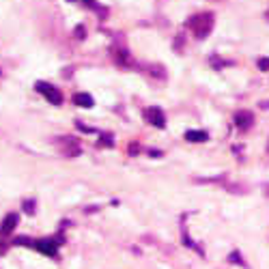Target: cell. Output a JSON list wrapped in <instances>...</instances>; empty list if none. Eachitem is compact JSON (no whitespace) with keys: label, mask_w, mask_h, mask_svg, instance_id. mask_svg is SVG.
I'll return each instance as SVG.
<instances>
[{"label":"cell","mask_w":269,"mask_h":269,"mask_svg":"<svg viewBox=\"0 0 269 269\" xmlns=\"http://www.w3.org/2000/svg\"><path fill=\"white\" fill-rule=\"evenodd\" d=\"M213 24H215V17L211 11H202V13H196L188 20V28H192L194 37L196 39H207L213 31Z\"/></svg>","instance_id":"1"},{"label":"cell","mask_w":269,"mask_h":269,"mask_svg":"<svg viewBox=\"0 0 269 269\" xmlns=\"http://www.w3.org/2000/svg\"><path fill=\"white\" fill-rule=\"evenodd\" d=\"M76 125H77V129H82L84 134H95V131H97V129H93V127H86V125H84V123H80V121H77Z\"/></svg>","instance_id":"13"},{"label":"cell","mask_w":269,"mask_h":269,"mask_svg":"<svg viewBox=\"0 0 269 269\" xmlns=\"http://www.w3.org/2000/svg\"><path fill=\"white\" fill-rule=\"evenodd\" d=\"M207 138H209V134H207V131H202V129L185 131V140H188V142H205Z\"/></svg>","instance_id":"8"},{"label":"cell","mask_w":269,"mask_h":269,"mask_svg":"<svg viewBox=\"0 0 269 269\" xmlns=\"http://www.w3.org/2000/svg\"><path fill=\"white\" fill-rule=\"evenodd\" d=\"M147 74L149 76H153V77H157V80H164L166 77V69L161 67V65H157V63H151V65H147Z\"/></svg>","instance_id":"10"},{"label":"cell","mask_w":269,"mask_h":269,"mask_svg":"<svg viewBox=\"0 0 269 269\" xmlns=\"http://www.w3.org/2000/svg\"><path fill=\"white\" fill-rule=\"evenodd\" d=\"M259 69L261 71H269V58H259Z\"/></svg>","instance_id":"14"},{"label":"cell","mask_w":269,"mask_h":269,"mask_svg":"<svg viewBox=\"0 0 269 269\" xmlns=\"http://www.w3.org/2000/svg\"><path fill=\"white\" fill-rule=\"evenodd\" d=\"M115 145V138H112V134H101V138H99V147H112Z\"/></svg>","instance_id":"11"},{"label":"cell","mask_w":269,"mask_h":269,"mask_svg":"<svg viewBox=\"0 0 269 269\" xmlns=\"http://www.w3.org/2000/svg\"><path fill=\"white\" fill-rule=\"evenodd\" d=\"M265 194H267V196H269V185H267V188H265Z\"/></svg>","instance_id":"19"},{"label":"cell","mask_w":269,"mask_h":269,"mask_svg":"<svg viewBox=\"0 0 269 269\" xmlns=\"http://www.w3.org/2000/svg\"><path fill=\"white\" fill-rule=\"evenodd\" d=\"M129 153H131V155L138 153V145H129Z\"/></svg>","instance_id":"18"},{"label":"cell","mask_w":269,"mask_h":269,"mask_svg":"<svg viewBox=\"0 0 269 269\" xmlns=\"http://www.w3.org/2000/svg\"><path fill=\"white\" fill-rule=\"evenodd\" d=\"M145 121L149 125H153V127H159V129H164L166 127V116H164V110L157 106H151V108H147L145 110Z\"/></svg>","instance_id":"3"},{"label":"cell","mask_w":269,"mask_h":269,"mask_svg":"<svg viewBox=\"0 0 269 269\" xmlns=\"http://www.w3.org/2000/svg\"><path fill=\"white\" fill-rule=\"evenodd\" d=\"M17 222H20V218H17V213H9L7 218L2 220V224H0V237H9L11 232L15 231Z\"/></svg>","instance_id":"6"},{"label":"cell","mask_w":269,"mask_h":269,"mask_svg":"<svg viewBox=\"0 0 269 269\" xmlns=\"http://www.w3.org/2000/svg\"><path fill=\"white\" fill-rule=\"evenodd\" d=\"M15 246H35V241H31L26 237H20V239H15Z\"/></svg>","instance_id":"12"},{"label":"cell","mask_w":269,"mask_h":269,"mask_svg":"<svg viewBox=\"0 0 269 269\" xmlns=\"http://www.w3.org/2000/svg\"><path fill=\"white\" fill-rule=\"evenodd\" d=\"M267 153H269V142H267Z\"/></svg>","instance_id":"20"},{"label":"cell","mask_w":269,"mask_h":269,"mask_svg":"<svg viewBox=\"0 0 269 269\" xmlns=\"http://www.w3.org/2000/svg\"><path fill=\"white\" fill-rule=\"evenodd\" d=\"M61 142V151L65 153V155H69V157H74V155H80V142L77 140H74V138H63V140H58Z\"/></svg>","instance_id":"7"},{"label":"cell","mask_w":269,"mask_h":269,"mask_svg":"<svg viewBox=\"0 0 269 269\" xmlns=\"http://www.w3.org/2000/svg\"><path fill=\"white\" fill-rule=\"evenodd\" d=\"M37 252L45 254V256H56L58 248H56V241H52V239H39V241H35L33 246Z\"/></svg>","instance_id":"4"},{"label":"cell","mask_w":269,"mask_h":269,"mask_svg":"<svg viewBox=\"0 0 269 269\" xmlns=\"http://www.w3.org/2000/svg\"><path fill=\"white\" fill-rule=\"evenodd\" d=\"M235 125L241 131H246V129H250L252 127V123H254V116H252V112H248V110H239V112H235Z\"/></svg>","instance_id":"5"},{"label":"cell","mask_w":269,"mask_h":269,"mask_svg":"<svg viewBox=\"0 0 269 269\" xmlns=\"http://www.w3.org/2000/svg\"><path fill=\"white\" fill-rule=\"evenodd\" d=\"M74 101H76V106H80V108H93V104H95L88 93H76Z\"/></svg>","instance_id":"9"},{"label":"cell","mask_w":269,"mask_h":269,"mask_svg":"<svg viewBox=\"0 0 269 269\" xmlns=\"http://www.w3.org/2000/svg\"><path fill=\"white\" fill-rule=\"evenodd\" d=\"M229 259H231V261H232V263H241V265H243V261H241V256H239V254H237V252H232V254H231V256H229Z\"/></svg>","instance_id":"17"},{"label":"cell","mask_w":269,"mask_h":269,"mask_svg":"<svg viewBox=\"0 0 269 269\" xmlns=\"http://www.w3.org/2000/svg\"><path fill=\"white\" fill-rule=\"evenodd\" d=\"M76 37H80V39H84V37H86L84 26H77V28H76Z\"/></svg>","instance_id":"16"},{"label":"cell","mask_w":269,"mask_h":269,"mask_svg":"<svg viewBox=\"0 0 269 269\" xmlns=\"http://www.w3.org/2000/svg\"><path fill=\"white\" fill-rule=\"evenodd\" d=\"M24 211H26V213H35V202H33V200H26V202H24Z\"/></svg>","instance_id":"15"},{"label":"cell","mask_w":269,"mask_h":269,"mask_svg":"<svg viewBox=\"0 0 269 269\" xmlns=\"http://www.w3.org/2000/svg\"><path fill=\"white\" fill-rule=\"evenodd\" d=\"M35 91L37 93H41L43 97L50 101V104H54V106H61L63 104V95H61V91H58L54 84H50V82H37L35 84Z\"/></svg>","instance_id":"2"}]
</instances>
